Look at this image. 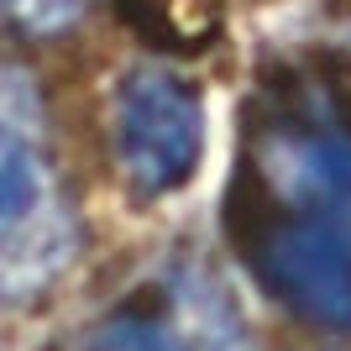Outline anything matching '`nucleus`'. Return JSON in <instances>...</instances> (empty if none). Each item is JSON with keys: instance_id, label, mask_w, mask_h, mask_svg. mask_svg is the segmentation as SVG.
<instances>
[{"instance_id": "obj_1", "label": "nucleus", "mask_w": 351, "mask_h": 351, "mask_svg": "<svg viewBox=\"0 0 351 351\" xmlns=\"http://www.w3.org/2000/svg\"><path fill=\"white\" fill-rule=\"evenodd\" d=\"M226 236L273 299L320 330H351V231L273 199L241 162L226 189Z\"/></svg>"}, {"instance_id": "obj_2", "label": "nucleus", "mask_w": 351, "mask_h": 351, "mask_svg": "<svg viewBox=\"0 0 351 351\" xmlns=\"http://www.w3.org/2000/svg\"><path fill=\"white\" fill-rule=\"evenodd\" d=\"M32 79L0 69V293L43 289L73 247L69 210L58 205L47 158L37 147Z\"/></svg>"}, {"instance_id": "obj_3", "label": "nucleus", "mask_w": 351, "mask_h": 351, "mask_svg": "<svg viewBox=\"0 0 351 351\" xmlns=\"http://www.w3.org/2000/svg\"><path fill=\"white\" fill-rule=\"evenodd\" d=\"M110 147L126 189L142 199L184 189L205 158V105L189 79L168 69H132L116 84Z\"/></svg>"}, {"instance_id": "obj_4", "label": "nucleus", "mask_w": 351, "mask_h": 351, "mask_svg": "<svg viewBox=\"0 0 351 351\" xmlns=\"http://www.w3.org/2000/svg\"><path fill=\"white\" fill-rule=\"evenodd\" d=\"M257 178L299 215H320L351 231V126L325 105H304V89H273V110L252 126Z\"/></svg>"}, {"instance_id": "obj_5", "label": "nucleus", "mask_w": 351, "mask_h": 351, "mask_svg": "<svg viewBox=\"0 0 351 351\" xmlns=\"http://www.w3.org/2000/svg\"><path fill=\"white\" fill-rule=\"evenodd\" d=\"M89 351H189L184 341L158 320V315H136V309H121L95 330Z\"/></svg>"}, {"instance_id": "obj_6", "label": "nucleus", "mask_w": 351, "mask_h": 351, "mask_svg": "<svg viewBox=\"0 0 351 351\" xmlns=\"http://www.w3.org/2000/svg\"><path fill=\"white\" fill-rule=\"evenodd\" d=\"M89 11V0H0V21L32 43L43 37H63V32Z\"/></svg>"}]
</instances>
